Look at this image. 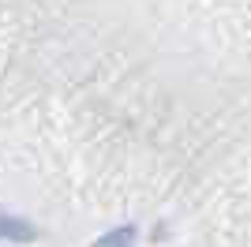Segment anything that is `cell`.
<instances>
[{"label":"cell","instance_id":"cell-2","mask_svg":"<svg viewBox=\"0 0 251 247\" xmlns=\"http://www.w3.org/2000/svg\"><path fill=\"white\" fill-rule=\"evenodd\" d=\"M131 244V228H116V232H109L105 240H98L94 247H127Z\"/></svg>","mask_w":251,"mask_h":247},{"label":"cell","instance_id":"cell-1","mask_svg":"<svg viewBox=\"0 0 251 247\" xmlns=\"http://www.w3.org/2000/svg\"><path fill=\"white\" fill-rule=\"evenodd\" d=\"M0 232L11 236V240H30L34 236V228L26 221H15V217H0Z\"/></svg>","mask_w":251,"mask_h":247}]
</instances>
